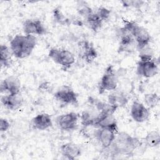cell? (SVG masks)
I'll list each match as a JSON object with an SVG mask.
<instances>
[{
  "instance_id": "6da1fadb",
  "label": "cell",
  "mask_w": 160,
  "mask_h": 160,
  "mask_svg": "<svg viewBox=\"0 0 160 160\" xmlns=\"http://www.w3.org/2000/svg\"><path fill=\"white\" fill-rule=\"evenodd\" d=\"M140 144V141L138 138L131 136L126 132L121 131L116 135L114 142L107 149L110 150V154L112 156H131Z\"/></svg>"
},
{
  "instance_id": "7a4b0ae2",
  "label": "cell",
  "mask_w": 160,
  "mask_h": 160,
  "mask_svg": "<svg viewBox=\"0 0 160 160\" xmlns=\"http://www.w3.org/2000/svg\"><path fill=\"white\" fill-rule=\"evenodd\" d=\"M37 44L35 36L31 34H17L10 42V49L17 58L23 59L28 57Z\"/></svg>"
},
{
  "instance_id": "3957f363",
  "label": "cell",
  "mask_w": 160,
  "mask_h": 160,
  "mask_svg": "<svg viewBox=\"0 0 160 160\" xmlns=\"http://www.w3.org/2000/svg\"><path fill=\"white\" fill-rule=\"evenodd\" d=\"M123 28L127 29L133 37L138 50L149 45L151 36L148 31L134 21H126Z\"/></svg>"
},
{
  "instance_id": "277c9868",
  "label": "cell",
  "mask_w": 160,
  "mask_h": 160,
  "mask_svg": "<svg viewBox=\"0 0 160 160\" xmlns=\"http://www.w3.org/2000/svg\"><path fill=\"white\" fill-rule=\"evenodd\" d=\"M48 56L64 69L69 68L75 62L74 54L66 49L52 48L49 51Z\"/></svg>"
},
{
  "instance_id": "5b68a950",
  "label": "cell",
  "mask_w": 160,
  "mask_h": 160,
  "mask_svg": "<svg viewBox=\"0 0 160 160\" xmlns=\"http://www.w3.org/2000/svg\"><path fill=\"white\" fill-rule=\"evenodd\" d=\"M118 79L112 65H109L105 69L99 84V91L102 94L105 91L115 90L118 87Z\"/></svg>"
},
{
  "instance_id": "8992f818",
  "label": "cell",
  "mask_w": 160,
  "mask_h": 160,
  "mask_svg": "<svg viewBox=\"0 0 160 160\" xmlns=\"http://www.w3.org/2000/svg\"><path fill=\"white\" fill-rule=\"evenodd\" d=\"M55 99L64 104L77 105L78 103V94L69 86H62L54 94Z\"/></svg>"
},
{
  "instance_id": "52a82bcc",
  "label": "cell",
  "mask_w": 160,
  "mask_h": 160,
  "mask_svg": "<svg viewBox=\"0 0 160 160\" xmlns=\"http://www.w3.org/2000/svg\"><path fill=\"white\" fill-rule=\"evenodd\" d=\"M79 116L74 112L61 114L56 118V124L59 129L66 131L75 130L78 128Z\"/></svg>"
},
{
  "instance_id": "ba28073f",
  "label": "cell",
  "mask_w": 160,
  "mask_h": 160,
  "mask_svg": "<svg viewBox=\"0 0 160 160\" xmlns=\"http://www.w3.org/2000/svg\"><path fill=\"white\" fill-rule=\"evenodd\" d=\"M158 72V64L154 59L151 61H139L137 64L136 73L138 76L146 78H150Z\"/></svg>"
},
{
  "instance_id": "9c48e42d",
  "label": "cell",
  "mask_w": 160,
  "mask_h": 160,
  "mask_svg": "<svg viewBox=\"0 0 160 160\" xmlns=\"http://www.w3.org/2000/svg\"><path fill=\"white\" fill-rule=\"evenodd\" d=\"M130 115L134 121L142 122L149 119L150 112L149 109L142 103L134 101L131 107Z\"/></svg>"
},
{
  "instance_id": "30bf717a",
  "label": "cell",
  "mask_w": 160,
  "mask_h": 160,
  "mask_svg": "<svg viewBox=\"0 0 160 160\" xmlns=\"http://www.w3.org/2000/svg\"><path fill=\"white\" fill-rule=\"evenodd\" d=\"M79 56L87 63H91L98 57V52L93 44L88 41H81L78 43Z\"/></svg>"
},
{
  "instance_id": "8fae6325",
  "label": "cell",
  "mask_w": 160,
  "mask_h": 160,
  "mask_svg": "<svg viewBox=\"0 0 160 160\" xmlns=\"http://www.w3.org/2000/svg\"><path fill=\"white\" fill-rule=\"evenodd\" d=\"M116 132L108 128H98L95 131V137L101 147L105 149L111 146L114 142Z\"/></svg>"
},
{
  "instance_id": "7c38bea8",
  "label": "cell",
  "mask_w": 160,
  "mask_h": 160,
  "mask_svg": "<svg viewBox=\"0 0 160 160\" xmlns=\"http://www.w3.org/2000/svg\"><path fill=\"white\" fill-rule=\"evenodd\" d=\"M113 114L109 112H99L94 127L96 128H108L117 132L118 124Z\"/></svg>"
},
{
  "instance_id": "4fadbf2b",
  "label": "cell",
  "mask_w": 160,
  "mask_h": 160,
  "mask_svg": "<svg viewBox=\"0 0 160 160\" xmlns=\"http://www.w3.org/2000/svg\"><path fill=\"white\" fill-rule=\"evenodd\" d=\"M22 29L25 34L43 35L46 32V29L39 19H28L24 21Z\"/></svg>"
},
{
  "instance_id": "5bb4252c",
  "label": "cell",
  "mask_w": 160,
  "mask_h": 160,
  "mask_svg": "<svg viewBox=\"0 0 160 160\" xmlns=\"http://www.w3.org/2000/svg\"><path fill=\"white\" fill-rule=\"evenodd\" d=\"M21 89V82L16 77L11 76L4 79L1 84V92H8V94H19Z\"/></svg>"
},
{
  "instance_id": "9a60e30c",
  "label": "cell",
  "mask_w": 160,
  "mask_h": 160,
  "mask_svg": "<svg viewBox=\"0 0 160 160\" xmlns=\"http://www.w3.org/2000/svg\"><path fill=\"white\" fill-rule=\"evenodd\" d=\"M134 44H136V43L130 32L123 27L121 28L118 52L131 51Z\"/></svg>"
},
{
  "instance_id": "2e32d148",
  "label": "cell",
  "mask_w": 160,
  "mask_h": 160,
  "mask_svg": "<svg viewBox=\"0 0 160 160\" xmlns=\"http://www.w3.org/2000/svg\"><path fill=\"white\" fill-rule=\"evenodd\" d=\"M31 124L34 129L43 131L51 128L52 126V121L50 115L47 113H41L32 119Z\"/></svg>"
},
{
  "instance_id": "e0dca14e",
  "label": "cell",
  "mask_w": 160,
  "mask_h": 160,
  "mask_svg": "<svg viewBox=\"0 0 160 160\" xmlns=\"http://www.w3.org/2000/svg\"><path fill=\"white\" fill-rule=\"evenodd\" d=\"M2 104L7 109L11 111H16L22 105L23 100L19 94H6L1 98Z\"/></svg>"
},
{
  "instance_id": "ac0fdd59",
  "label": "cell",
  "mask_w": 160,
  "mask_h": 160,
  "mask_svg": "<svg viewBox=\"0 0 160 160\" xmlns=\"http://www.w3.org/2000/svg\"><path fill=\"white\" fill-rule=\"evenodd\" d=\"M61 154L65 158L68 159H74L81 155V149L76 144L67 142L63 144L60 147Z\"/></svg>"
},
{
  "instance_id": "d6986e66",
  "label": "cell",
  "mask_w": 160,
  "mask_h": 160,
  "mask_svg": "<svg viewBox=\"0 0 160 160\" xmlns=\"http://www.w3.org/2000/svg\"><path fill=\"white\" fill-rule=\"evenodd\" d=\"M99 114V112L94 108L92 110H84L82 112L81 115V124L85 127H94L96 118L98 116Z\"/></svg>"
},
{
  "instance_id": "ffe728a7",
  "label": "cell",
  "mask_w": 160,
  "mask_h": 160,
  "mask_svg": "<svg viewBox=\"0 0 160 160\" xmlns=\"http://www.w3.org/2000/svg\"><path fill=\"white\" fill-rule=\"evenodd\" d=\"M128 102V99L127 96L122 92L116 91L108 96V103L117 108L126 106Z\"/></svg>"
},
{
  "instance_id": "44dd1931",
  "label": "cell",
  "mask_w": 160,
  "mask_h": 160,
  "mask_svg": "<svg viewBox=\"0 0 160 160\" xmlns=\"http://www.w3.org/2000/svg\"><path fill=\"white\" fill-rule=\"evenodd\" d=\"M84 20L89 28L95 32L100 30L102 26L103 21L96 13V12L94 11L84 19Z\"/></svg>"
},
{
  "instance_id": "7402d4cb",
  "label": "cell",
  "mask_w": 160,
  "mask_h": 160,
  "mask_svg": "<svg viewBox=\"0 0 160 160\" xmlns=\"http://www.w3.org/2000/svg\"><path fill=\"white\" fill-rule=\"evenodd\" d=\"M144 142L147 146L157 147L160 144V134L158 131L152 130L149 132L144 138Z\"/></svg>"
},
{
  "instance_id": "603a6c76",
  "label": "cell",
  "mask_w": 160,
  "mask_h": 160,
  "mask_svg": "<svg viewBox=\"0 0 160 160\" xmlns=\"http://www.w3.org/2000/svg\"><path fill=\"white\" fill-rule=\"evenodd\" d=\"M52 16L54 21L61 25L65 26L71 23V19L68 18L62 12L61 9L59 7L54 8L52 11Z\"/></svg>"
},
{
  "instance_id": "cb8c5ba5",
  "label": "cell",
  "mask_w": 160,
  "mask_h": 160,
  "mask_svg": "<svg viewBox=\"0 0 160 160\" xmlns=\"http://www.w3.org/2000/svg\"><path fill=\"white\" fill-rule=\"evenodd\" d=\"M76 9L79 15L84 19H86L89 15L93 12L92 8L85 1H78L77 3Z\"/></svg>"
},
{
  "instance_id": "d4e9b609",
  "label": "cell",
  "mask_w": 160,
  "mask_h": 160,
  "mask_svg": "<svg viewBox=\"0 0 160 160\" xmlns=\"http://www.w3.org/2000/svg\"><path fill=\"white\" fill-rule=\"evenodd\" d=\"M11 52L9 48L4 44H1L0 47V61L2 65L7 66L9 65Z\"/></svg>"
},
{
  "instance_id": "484cf974",
  "label": "cell",
  "mask_w": 160,
  "mask_h": 160,
  "mask_svg": "<svg viewBox=\"0 0 160 160\" xmlns=\"http://www.w3.org/2000/svg\"><path fill=\"white\" fill-rule=\"evenodd\" d=\"M144 101L149 108H154L159 104V97L156 93H148L144 95Z\"/></svg>"
},
{
  "instance_id": "4316f807",
  "label": "cell",
  "mask_w": 160,
  "mask_h": 160,
  "mask_svg": "<svg viewBox=\"0 0 160 160\" xmlns=\"http://www.w3.org/2000/svg\"><path fill=\"white\" fill-rule=\"evenodd\" d=\"M121 2L123 6L126 8H141L143 4L144 3L142 1L139 0H128V1H122Z\"/></svg>"
},
{
  "instance_id": "83f0119b",
  "label": "cell",
  "mask_w": 160,
  "mask_h": 160,
  "mask_svg": "<svg viewBox=\"0 0 160 160\" xmlns=\"http://www.w3.org/2000/svg\"><path fill=\"white\" fill-rule=\"evenodd\" d=\"M96 13L104 21L108 19V18L110 16L111 11L109 9H108L104 7H100V8H98Z\"/></svg>"
},
{
  "instance_id": "f1b7e54d",
  "label": "cell",
  "mask_w": 160,
  "mask_h": 160,
  "mask_svg": "<svg viewBox=\"0 0 160 160\" xmlns=\"http://www.w3.org/2000/svg\"><path fill=\"white\" fill-rule=\"evenodd\" d=\"M11 126L10 122L8 119L5 118H1L0 119V131L1 132H5L8 131Z\"/></svg>"
}]
</instances>
